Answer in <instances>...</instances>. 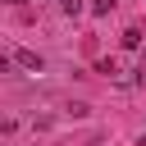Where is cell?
<instances>
[{
	"mask_svg": "<svg viewBox=\"0 0 146 146\" xmlns=\"http://www.w3.org/2000/svg\"><path fill=\"white\" fill-rule=\"evenodd\" d=\"M114 9V0H91V14H110Z\"/></svg>",
	"mask_w": 146,
	"mask_h": 146,
	"instance_id": "4",
	"label": "cell"
},
{
	"mask_svg": "<svg viewBox=\"0 0 146 146\" xmlns=\"http://www.w3.org/2000/svg\"><path fill=\"white\" fill-rule=\"evenodd\" d=\"M59 9H64V14L73 18V14H82V0H59Z\"/></svg>",
	"mask_w": 146,
	"mask_h": 146,
	"instance_id": "3",
	"label": "cell"
},
{
	"mask_svg": "<svg viewBox=\"0 0 146 146\" xmlns=\"http://www.w3.org/2000/svg\"><path fill=\"white\" fill-rule=\"evenodd\" d=\"M14 64L27 68V73H41V68H46V59H41L36 50H14Z\"/></svg>",
	"mask_w": 146,
	"mask_h": 146,
	"instance_id": "1",
	"label": "cell"
},
{
	"mask_svg": "<svg viewBox=\"0 0 146 146\" xmlns=\"http://www.w3.org/2000/svg\"><path fill=\"white\" fill-rule=\"evenodd\" d=\"M123 46L137 50V46H141V32H137V27H123Z\"/></svg>",
	"mask_w": 146,
	"mask_h": 146,
	"instance_id": "2",
	"label": "cell"
}]
</instances>
